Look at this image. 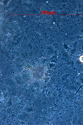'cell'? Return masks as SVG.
<instances>
[{"mask_svg": "<svg viewBox=\"0 0 83 125\" xmlns=\"http://www.w3.org/2000/svg\"><path fill=\"white\" fill-rule=\"evenodd\" d=\"M80 61L82 62H83V56H81L80 57Z\"/></svg>", "mask_w": 83, "mask_h": 125, "instance_id": "cell-1", "label": "cell"}]
</instances>
